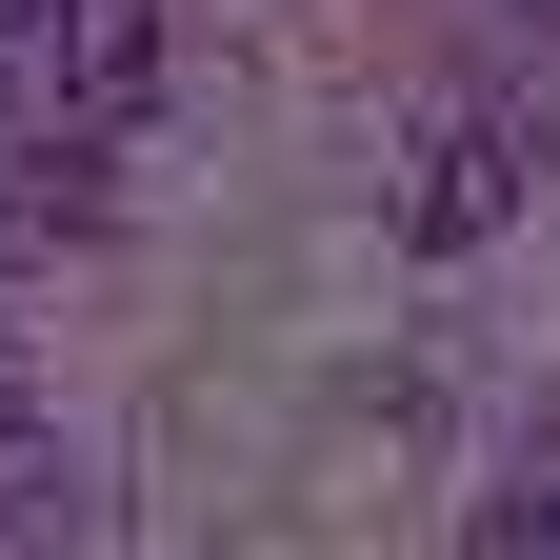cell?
<instances>
[{
    "label": "cell",
    "instance_id": "cell-1",
    "mask_svg": "<svg viewBox=\"0 0 560 560\" xmlns=\"http://www.w3.org/2000/svg\"><path fill=\"white\" fill-rule=\"evenodd\" d=\"M501 221H521V101H460L441 140H420V180H400V241L460 260V241H501Z\"/></svg>",
    "mask_w": 560,
    "mask_h": 560
},
{
    "label": "cell",
    "instance_id": "cell-2",
    "mask_svg": "<svg viewBox=\"0 0 560 560\" xmlns=\"http://www.w3.org/2000/svg\"><path fill=\"white\" fill-rule=\"evenodd\" d=\"M40 521H60V441L0 400V540H40Z\"/></svg>",
    "mask_w": 560,
    "mask_h": 560
}]
</instances>
